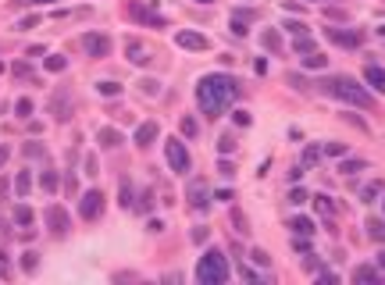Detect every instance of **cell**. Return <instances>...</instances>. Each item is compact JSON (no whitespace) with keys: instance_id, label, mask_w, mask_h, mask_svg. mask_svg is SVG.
Segmentation results:
<instances>
[{"instance_id":"1","label":"cell","mask_w":385,"mask_h":285,"mask_svg":"<svg viewBox=\"0 0 385 285\" xmlns=\"http://www.w3.org/2000/svg\"><path fill=\"white\" fill-rule=\"evenodd\" d=\"M236 97H239V82L232 75H221V71L204 75L200 86H197V104H200V111L207 118H221L228 107L236 104Z\"/></svg>"},{"instance_id":"2","label":"cell","mask_w":385,"mask_h":285,"mask_svg":"<svg viewBox=\"0 0 385 285\" xmlns=\"http://www.w3.org/2000/svg\"><path fill=\"white\" fill-rule=\"evenodd\" d=\"M318 89H321L325 97L346 100V104H353V107H364V111H371V107H374L371 93H367V89L357 82V78H350V75H328V78H321V82H318Z\"/></svg>"},{"instance_id":"3","label":"cell","mask_w":385,"mask_h":285,"mask_svg":"<svg viewBox=\"0 0 385 285\" xmlns=\"http://www.w3.org/2000/svg\"><path fill=\"white\" fill-rule=\"evenodd\" d=\"M225 278H228V257L214 246V250H207V253L200 257V264H197V281H204V285H225Z\"/></svg>"},{"instance_id":"4","label":"cell","mask_w":385,"mask_h":285,"mask_svg":"<svg viewBox=\"0 0 385 285\" xmlns=\"http://www.w3.org/2000/svg\"><path fill=\"white\" fill-rule=\"evenodd\" d=\"M164 157H168V164H171V171H189V150H185V143L182 139H164Z\"/></svg>"},{"instance_id":"5","label":"cell","mask_w":385,"mask_h":285,"mask_svg":"<svg viewBox=\"0 0 385 285\" xmlns=\"http://www.w3.org/2000/svg\"><path fill=\"white\" fill-rule=\"evenodd\" d=\"M325 39H332L335 47H346V50H357L364 43V29H325Z\"/></svg>"},{"instance_id":"6","label":"cell","mask_w":385,"mask_h":285,"mask_svg":"<svg viewBox=\"0 0 385 285\" xmlns=\"http://www.w3.org/2000/svg\"><path fill=\"white\" fill-rule=\"evenodd\" d=\"M104 207H107L104 193H100V189H89V193L79 200V218H86V221H97V218L104 214Z\"/></svg>"},{"instance_id":"7","label":"cell","mask_w":385,"mask_h":285,"mask_svg":"<svg viewBox=\"0 0 385 285\" xmlns=\"http://www.w3.org/2000/svg\"><path fill=\"white\" fill-rule=\"evenodd\" d=\"M82 47H86L89 57H107V54H111V36H104V32H86V36H82Z\"/></svg>"},{"instance_id":"8","label":"cell","mask_w":385,"mask_h":285,"mask_svg":"<svg viewBox=\"0 0 385 285\" xmlns=\"http://www.w3.org/2000/svg\"><path fill=\"white\" fill-rule=\"evenodd\" d=\"M43 218H47V225H50V232H54V235H64V232L71 228L68 211H64V207H57V203H54V207H47V214H43Z\"/></svg>"},{"instance_id":"9","label":"cell","mask_w":385,"mask_h":285,"mask_svg":"<svg viewBox=\"0 0 385 285\" xmlns=\"http://www.w3.org/2000/svg\"><path fill=\"white\" fill-rule=\"evenodd\" d=\"M185 196H189V207L204 211V207H207V196H211V193H207V182H204V178H192L189 189H185Z\"/></svg>"},{"instance_id":"10","label":"cell","mask_w":385,"mask_h":285,"mask_svg":"<svg viewBox=\"0 0 385 285\" xmlns=\"http://www.w3.org/2000/svg\"><path fill=\"white\" fill-rule=\"evenodd\" d=\"M50 114H54L57 121H68V118H71V93H68V89H57V97L50 100Z\"/></svg>"},{"instance_id":"11","label":"cell","mask_w":385,"mask_h":285,"mask_svg":"<svg viewBox=\"0 0 385 285\" xmlns=\"http://www.w3.org/2000/svg\"><path fill=\"white\" fill-rule=\"evenodd\" d=\"M364 82H367V86H374L378 93H385V68L367 64V68H364Z\"/></svg>"},{"instance_id":"12","label":"cell","mask_w":385,"mask_h":285,"mask_svg":"<svg viewBox=\"0 0 385 285\" xmlns=\"http://www.w3.org/2000/svg\"><path fill=\"white\" fill-rule=\"evenodd\" d=\"M153 139H157V121H143L136 129V146H150Z\"/></svg>"},{"instance_id":"13","label":"cell","mask_w":385,"mask_h":285,"mask_svg":"<svg viewBox=\"0 0 385 285\" xmlns=\"http://www.w3.org/2000/svg\"><path fill=\"white\" fill-rule=\"evenodd\" d=\"M129 15H132V18H139V22H146V25H164V18H161V15H153V11H150V8H143V4H132V8H129Z\"/></svg>"},{"instance_id":"14","label":"cell","mask_w":385,"mask_h":285,"mask_svg":"<svg viewBox=\"0 0 385 285\" xmlns=\"http://www.w3.org/2000/svg\"><path fill=\"white\" fill-rule=\"evenodd\" d=\"M178 43H182V47H192V50H204L207 39H204L200 32H178Z\"/></svg>"},{"instance_id":"15","label":"cell","mask_w":385,"mask_h":285,"mask_svg":"<svg viewBox=\"0 0 385 285\" xmlns=\"http://www.w3.org/2000/svg\"><path fill=\"white\" fill-rule=\"evenodd\" d=\"M289 228H293L296 235H314V221H311V218H293Z\"/></svg>"},{"instance_id":"16","label":"cell","mask_w":385,"mask_h":285,"mask_svg":"<svg viewBox=\"0 0 385 285\" xmlns=\"http://www.w3.org/2000/svg\"><path fill=\"white\" fill-rule=\"evenodd\" d=\"M118 143H122V136L114 132V129H100V146H104V150H114Z\"/></svg>"},{"instance_id":"17","label":"cell","mask_w":385,"mask_h":285,"mask_svg":"<svg viewBox=\"0 0 385 285\" xmlns=\"http://www.w3.org/2000/svg\"><path fill=\"white\" fill-rule=\"evenodd\" d=\"M32 189V178H29V171H18V178H15V193L25 200V193Z\"/></svg>"},{"instance_id":"18","label":"cell","mask_w":385,"mask_h":285,"mask_svg":"<svg viewBox=\"0 0 385 285\" xmlns=\"http://www.w3.org/2000/svg\"><path fill=\"white\" fill-rule=\"evenodd\" d=\"M378 278H381V274H378L374 267H364V264L353 271V281H378Z\"/></svg>"},{"instance_id":"19","label":"cell","mask_w":385,"mask_h":285,"mask_svg":"<svg viewBox=\"0 0 385 285\" xmlns=\"http://www.w3.org/2000/svg\"><path fill=\"white\" fill-rule=\"evenodd\" d=\"M314 207H318V214H325V218L335 214V203H332L328 196H314Z\"/></svg>"},{"instance_id":"20","label":"cell","mask_w":385,"mask_h":285,"mask_svg":"<svg viewBox=\"0 0 385 285\" xmlns=\"http://www.w3.org/2000/svg\"><path fill=\"white\" fill-rule=\"evenodd\" d=\"M364 168H367L364 160H342V164H339L342 175H357V171H364Z\"/></svg>"},{"instance_id":"21","label":"cell","mask_w":385,"mask_h":285,"mask_svg":"<svg viewBox=\"0 0 385 285\" xmlns=\"http://www.w3.org/2000/svg\"><path fill=\"white\" fill-rule=\"evenodd\" d=\"M136 211H139V214H150V211H153V193H150V189H146V193L139 196V203H136Z\"/></svg>"},{"instance_id":"22","label":"cell","mask_w":385,"mask_h":285,"mask_svg":"<svg viewBox=\"0 0 385 285\" xmlns=\"http://www.w3.org/2000/svg\"><path fill=\"white\" fill-rule=\"evenodd\" d=\"M68 68V61L61 57V54H54V57H47V71H64Z\"/></svg>"},{"instance_id":"23","label":"cell","mask_w":385,"mask_h":285,"mask_svg":"<svg viewBox=\"0 0 385 285\" xmlns=\"http://www.w3.org/2000/svg\"><path fill=\"white\" fill-rule=\"evenodd\" d=\"M260 39H264V47H267V50H278V47H282V39H278V32H264Z\"/></svg>"},{"instance_id":"24","label":"cell","mask_w":385,"mask_h":285,"mask_svg":"<svg viewBox=\"0 0 385 285\" xmlns=\"http://www.w3.org/2000/svg\"><path fill=\"white\" fill-rule=\"evenodd\" d=\"M296 54H314V39H311V36H307V39L300 36V39H296Z\"/></svg>"},{"instance_id":"25","label":"cell","mask_w":385,"mask_h":285,"mask_svg":"<svg viewBox=\"0 0 385 285\" xmlns=\"http://www.w3.org/2000/svg\"><path fill=\"white\" fill-rule=\"evenodd\" d=\"M15 221H18V225H29V221H32V211L25 207V203H22V207H15Z\"/></svg>"},{"instance_id":"26","label":"cell","mask_w":385,"mask_h":285,"mask_svg":"<svg viewBox=\"0 0 385 285\" xmlns=\"http://www.w3.org/2000/svg\"><path fill=\"white\" fill-rule=\"evenodd\" d=\"M11 71H15L18 78H32V68H29L25 61H15V64H11Z\"/></svg>"},{"instance_id":"27","label":"cell","mask_w":385,"mask_h":285,"mask_svg":"<svg viewBox=\"0 0 385 285\" xmlns=\"http://www.w3.org/2000/svg\"><path fill=\"white\" fill-rule=\"evenodd\" d=\"M15 111H18V118H29V114H32V100H29V97H22V100L15 104Z\"/></svg>"},{"instance_id":"28","label":"cell","mask_w":385,"mask_h":285,"mask_svg":"<svg viewBox=\"0 0 385 285\" xmlns=\"http://www.w3.org/2000/svg\"><path fill=\"white\" fill-rule=\"evenodd\" d=\"M218 150H221V153H232V150H236V136H221V139H218Z\"/></svg>"},{"instance_id":"29","label":"cell","mask_w":385,"mask_h":285,"mask_svg":"<svg viewBox=\"0 0 385 285\" xmlns=\"http://www.w3.org/2000/svg\"><path fill=\"white\" fill-rule=\"evenodd\" d=\"M182 132H185V136H192V139H197V132H200V125H197V121H192V118H182Z\"/></svg>"},{"instance_id":"30","label":"cell","mask_w":385,"mask_h":285,"mask_svg":"<svg viewBox=\"0 0 385 285\" xmlns=\"http://www.w3.org/2000/svg\"><path fill=\"white\" fill-rule=\"evenodd\" d=\"M122 203H125V207H132V182H129V178H122Z\"/></svg>"},{"instance_id":"31","label":"cell","mask_w":385,"mask_h":285,"mask_svg":"<svg viewBox=\"0 0 385 285\" xmlns=\"http://www.w3.org/2000/svg\"><path fill=\"white\" fill-rule=\"evenodd\" d=\"M129 61H132V64H143V61H146V57H143V47L129 43Z\"/></svg>"},{"instance_id":"32","label":"cell","mask_w":385,"mask_h":285,"mask_svg":"<svg viewBox=\"0 0 385 285\" xmlns=\"http://www.w3.org/2000/svg\"><path fill=\"white\" fill-rule=\"evenodd\" d=\"M232 225H236V232H243V235L250 232V228H246V218H243V211H232Z\"/></svg>"},{"instance_id":"33","label":"cell","mask_w":385,"mask_h":285,"mask_svg":"<svg viewBox=\"0 0 385 285\" xmlns=\"http://www.w3.org/2000/svg\"><path fill=\"white\" fill-rule=\"evenodd\" d=\"M40 182H43V189H50V193L57 189V175H54V171H43V178H40Z\"/></svg>"},{"instance_id":"34","label":"cell","mask_w":385,"mask_h":285,"mask_svg":"<svg viewBox=\"0 0 385 285\" xmlns=\"http://www.w3.org/2000/svg\"><path fill=\"white\" fill-rule=\"evenodd\" d=\"M303 64L307 68H325V57L321 54H311V57H303Z\"/></svg>"},{"instance_id":"35","label":"cell","mask_w":385,"mask_h":285,"mask_svg":"<svg viewBox=\"0 0 385 285\" xmlns=\"http://www.w3.org/2000/svg\"><path fill=\"white\" fill-rule=\"evenodd\" d=\"M218 171H221L225 178H232V175H236V168H232V160H218Z\"/></svg>"},{"instance_id":"36","label":"cell","mask_w":385,"mask_h":285,"mask_svg":"<svg viewBox=\"0 0 385 285\" xmlns=\"http://www.w3.org/2000/svg\"><path fill=\"white\" fill-rule=\"evenodd\" d=\"M325 153H328V157H342L346 150H342V143H325Z\"/></svg>"},{"instance_id":"37","label":"cell","mask_w":385,"mask_h":285,"mask_svg":"<svg viewBox=\"0 0 385 285\" xmlns=\"http://www.w3.org/2000/svg\"><path fill=\"white\" fill-rule=\"evenodd\" d=\"M97 89H100L104 97H114V93H118V82H100Z\"/></svg>"},{"instance_id":"38","label":"cell","mask_w":385,"mask_h":285,"mask_svg":"<svg viewBox=\"0 0 385 285\" xmlns=\"http://www.w3.org/2000/svg\"><path fill=\"white\" fill-rule=\"evenodd\" d=\"M378 189H381V185H378V182H374V185H367V189H364V193H360V200H364V203H371V200H374V193H378Z\"/></svg>"},{"instance_id":"39","label":"cell","mask_w":385,"mask_h":285,"mask_svg":"<svg viewBox=\"0 0 385 285\" xmlns=\"http://www.w3.org/2000/svg\"><path fill=\"white\" fill-rule=\"evenodd\" d=\"M239 274H243V278H246V281H257V271H253V267H250V264H239Z\"/></svg>"},{"instance_id":"40","label":"cell","mask_w":385,"mask_h":285,"mask_svg":"<svg viewBox=\"0 0 385 285\" xmlns=\"http://www.w3.org/2000/svg\"><path fill=\"white\" fill-rule=\"evenodd\" d=\"M367 228H371V235H374V239H385V228H381V221H371Z\"/></svg>"},{"instance_id":"41","label":"cell","mask_w":385,"mask_h":285,"mask_svg":"<svg viewBox=\"0 0 385 285\" xmlns=\"http://www.w3.org/2000/svg\"><path fill=\"white\" fill-rule=\"evenodd\" d=\"M285 29H289V32H296V36H303V32H307V25H300V22H285Z\"/></svg>"},{"instance_id":"42","label":"cell","mask_w":385,"mask_h":285,"mask_svg":"<svg viewBox=\"0 0 385 285\" xmlns=\"http://www.w3.org/2000/svg\"><path fill=\"white\" fill-rule=\"evenodd\" d=\"M289 200H293V203H307V193H303V189H293Z\"/></svg>"},{"instance_id":"43","label":"cell","mask_w":385,"mask_h":285,"mask_svg":"<svg viewBox=\"0 0 385 285\" xmlns=\"http://www.w3.org/2000/svg\"><path fill=\"white\" fill-rule=\"evenodd\" d=\"M25 153H29V157H40V153H43V146H40V143H29V146H25Z\"/></svg>"},{"instance_id":"44","label":"cell","mask_w":385,"mask_h":285,"mask_svg":"<svg viewBox=\"0 0 385 285\" xmlns=\"http://www.w3.org/2000/svg\"><path fill=\"white\" fill-rule=\"evenodd\" d=\"M86 175H89V178L97 175V157H86Z\"/></svg>"},{"instance_id":"45","label":"cell","mask_w":385,"mask_h":285,"mask_svg":"<svg viewBox=\"0 0 385 285\" xmlns=\"http://www.w3.org/2000/svg\"><path fill=\"white\" fill-rule=\"evenodd\" d=\"M253 260H257V264H271V257H267L264 250H253Z\"/></svg>"},{"instance_id":"46","label":"cell","mask_w":385,"mask_h":285,"mask_svg":"<svg viewBox=\"0 0 385 285\" xmlns=\"http://www.w3.org/2000/svg\"><path fill=\"white\" fill-rule=\"evenodd\" d=\"M318 157H321L318 150H307V153H303V164H314V160H318Z\"/></svg>"},{"instance_id":"47","label":"cell","mask_w":385,"mask_h":285,"mask_svg":"<svg viewBox=\"0 0 385 285\" xmlns=\"http://www.w3.org/2000/svg\"><path fill=\"white\" fill-rule=\"evenodd\" d=\"M236 125H250V114L246 111H236Z\"/></svg>"},{"instance_id":"48","label":"cell","mask_w":385,"mask_h":285,"mask_svg":"<svg viewBox=\"0 0 385 285\" xmlns=\"http://www.w3.org/2000/svg\"><path fill=\"white\" fill-rule=\"evenodd\" d=\"M207 239V228H192V242H204Z\"/></svg>"},{"instance_id":"49","label":"cell","mask_w":385,"mask_h":285,"mask_svg":"<svg viewBox=\"0 0 385 285\" xmlns=\"http://www.w3.org/2000/svg\"><path fill=\"white\" fill-rule=\"evenodd\" d=\"M8 157H11V146L4 143V146H0V168H4V160H8Z\"/></svg>"},{"instance_id":"50","label":"cell","mask_w":385,"mask_h":285,"mask_svg":"<svg viewBox=\"0 0 385 285\" xmlns=\"http://www.w3.org/2000/svg\"><path fill=\"white\" fill-rule=\"evenodd\" d=\"M25 271H36V253H25Z\"/></svg>"},{"instance_id":"51","label":"cell","mask_w":385,"mask_h":285,"mask_svg":"<svg viewBox=\"0 0 385 285\" xmlns=\"http://www.w3.org/2000/svg\"><path fill=\"white\" fill-rule=\"evenodd\" d=\"M18 4H47V0H18Z\"/></svg>"},{"instance_id":"52","label":"cell","mask_w":385,"mask_h":285,"mask_svg":"<svg viewBox=\"0 0 385 285\" xmlns=\"http://www.w3.org/2000/svg\"><path fill=\"white\" fill-rule=\"evenodd\" d=\"M378 36H385V25H378Z\"/></svg>"},{"instance_id":"53","label":"cell","mask_w":385,"mask_h":285,"mask_svg":"<svg viewBox=\"0 0 385 285\" xmlns=\"http://www.w3.org/2000/svg\"><path fill=\"white\" fill-rule=\"evenodd\" d=\"M378 264H381V267H385V253H381V257H378Z\"/></svg>"},{"instance_id":"54","label":"cell","mask_w":385,"mask_h":285,"mask_svg":"<svg viewBox=\"0 0 385 285\" xmlns=\"http://www.w3.org/2000/svg\"><path fill=\"white\" fill-rule=\"evenodd\" d=\"M197 4H211V0H197Z\"/></svg>"},{"instance_id":"55","label":"cell","mask_w":385,"mask_h":285,"mask_svg":"<svg viewBox=\"0 0 385 285\" xmlns=\"http://www.w3.org/2000/svg\"><path fill=\"white\" fill-rule=\"evenodd\" d=\"M321 4H332V0H321Z\"/></svg>"}]
</instances>
